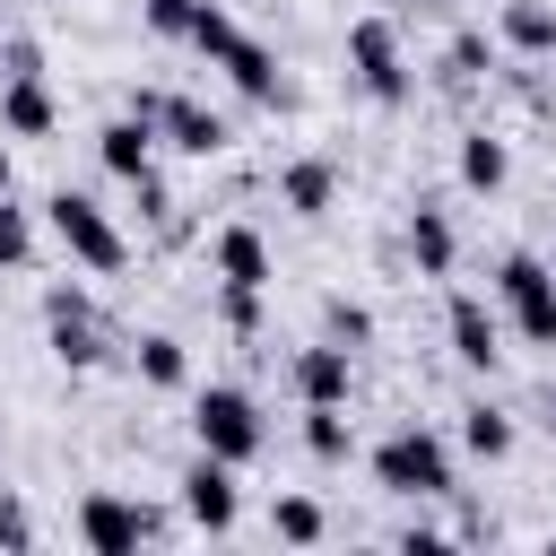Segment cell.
<instances>
[{
  "instance_id": "obj_4",
  "label": "cell",
  "mask_w": 556,
  "mask_h": 556,
  "mask_svg": "<svg viewBox=\"0 0 556 556\" xmlns=\"http://www.w3.org/2000/svg\"><path fill=\"white\" fill-rule=\"evenodd\" d=\"M43 208H52V235L70 243V261H78V269H96V278H113V269H122V252H130V243H122V226H113L87 191H52Z\"/></svg>"
},
{
  "instance_id": "obj_18",
  "label": "cell",
  "mask_w": 556,
  "mask_h": 556,
  "mask_svg": "<svg viewBox=\"0 0 556 556\" xmlns=\"http://www.w3.org/2000/svg\"><path fill=\"white\" fill-rule=\"evenodd\" d=\"M504 43L513 52H556V9L547 0H504Z\"/></svg>"
},
{
  "instance_id": "obj_7",
  "label": "cell",
  "mask_w": 556,
  "mask_h": 556,
  "mask_svg": "<svg viewBox=\"0 0 556 556\" xmlns=\"http://www.w3.org/2000/svg\"><path fill=\"white\" fill-rule=\"evenodd\" d=\"M235 460H217V452H200L191 469H182V513L200 521V530H235Z\"/></svg>"
},
{
  "instance_id": "obj_28",
  "label": "cell",
  "mask_w": 556,
  "mask_h": 556,
  "mask_svg": "<svg viewBox=\"0 0 556 556\" xmlns=\"http://www.w3.org/2000/svg\"><path fill=\"white\" fill-rule=\"evenodd\" d=\"M139 9H148L156 35H191V9H200V0H139Z\"/></svg>"
},
{
  "instance_id": "obj_26",
  "label": "cell",
  "mask_w": 556,
  "mask_h": 556,
  "mask_svg": "<svg viewBox=\"0 0 556 556\" xmlns=\"http://www.w3.org/2000/svg\"><path fill=\"white\" fill-rule=\"evenodd\" d=\"M478 70H486V35H452V52H443V78H452V87H469Z\"/></svg>"
},
{
  "instance_id": "obj_19",
  "label": "cell",
  "mask_w": 556,
  "mask_h": 556,
  "mask_svg": "<svg viewBox=\"0 0 556 556\" xmlns=\"http://www.w3.org/2000/svg\"><path fill=\"white\" fill-rule=\"evenodd\" d=\"M139 374H148L156 391H182V382H191V356H182V339H174V330H148V339H139Z\"/></svg>"
},
{
  "instance_id": "obj_12",
  "label": "cell",
  "mask_w": 556,
  "mask_h": 556,
  "mask_svg": "<svg viewBox=\"0 0 556 556\" xmlns=\"http://www.w3.org/2000/svg\"><path fill=\"white\" fill-rule=\"evenodd\" d=\"M96 156H104V174L139 182V174H148V156H156V122H148V113H122V122H104V130H96Z\"/></svg>"
},
{
  "instance_id": "obj_15",
  "label": "cell",
  "mask_w": 556,
  "mask_h": 556,
  "mask_svg": "<svg viewBox=\"0 0 556 556\" xmlns=\"http://www.w3.org/2000/svg\"><path fill=\"white\" fill-rule=\"evenodd\" d=\"M452 252H460V235H452V217L443 208H408V261L426 269V278H452Z\"/></svg>"
},
{
  "instance_id": "obj_24",
  "label": "cell",
  "mask_w": 556,
  "mask_h": 556,
  "mask_svg": "<svg viewBox=\"0 0 556 556\" xmlns=\"http://www.w3.org/2000/svg\"><path fill=\"white\" fill-rule=\"evenodd\" d=\"M191 43H200L208 61H226V43H235V17H226L217 0H200V9H191Z\"/></svg>"
},
{
  "instance_id": "obj_14",
  "label": "cell",
  "mask_w": 556,
  "mask_h": 556,
  "mask_svg": "<svg viewBox=\"0 0 556 556\" xmlns=\"http://www.w3.org/2000/svg\"><path fill=\"white\" fill-rule=\"evenodd\" d=\"M226 78L252 96V104H287V78H278V52L269 43H252V35H235L226 43Z\"/></svg>"
},
{
  "instance_id": "obj_22",
  "label": "cell",
  "mask_w": 556,
  "mask_h": 556,
  "mask_svg": "<svg viewBox=\"0 0 556 556\" xmlns=\"http://www.w3.org/2000/svg\"><path fill=\"white\" fill-rule=\"evenodd\" d=\"M269 530H278L287 547H313V539H321V504H313V495H278V513H269Z\"/></svg>"
},
{
  "instance_id": "obj_29",
  "label": "cell",
  "mask_w": 556,
  "mask_h": 556,
  "mask_svg": "<svg viewBox=\"0 0 556 556\" xmlns=\"http://www.w3.org/2000/svg\"><path fill=\"white\" fill-rule=\"evenodd\" d=\"M374 321H365V304H330V339H365Z\"/></svg>"
},
{
  "instance_id": "obj_21",
  "label": "cell",
  "mask_w": 556,
  "mask_h": 556,
  "mask_svg": "<svg viewBox=\"0 0 556 556\" xmlns=\"http://www.w3.org/2000/svg\"><path fill=\"white\" fill-rule=\"evenodd\" d=\"M460 182H469V191H504V139L469 130V139H460Z\"/></svg>"
},
{
  "instance_id": "obj_16",
  "label": "cell",
  "mask_w": 556,
  "mask_h": 556,
  "mask_svg": "<svg viewBox=\"0 0 556 556\" xmlns=\"http://www.w3.org/2000/svg\"><path fill=\"white\" fill-rule=\"evenodd\" d=\"M495 339H504V330H495V313H486V304H478V295H452V356H460V365H478V374H486V365H495V356H504V348H495Z\"/></svg>"
},
{
  "instance_id": "obj_2",
  "label": "cell",
  "mask_w": 556,
  "mask_h": 556,
  "mask_svg": "<svg viewBox=\"0 0 556 556\" xmlns=\"http://www.w3.org/2000/svg\"><path fill=\"white\" fill-rule=\"evenodd\" d=\"M374 478L391 495H452V452H443V434L400 426L391 443H374Z\"/></svg>"
},
{
  "instance_id": "obj_23",
  "label": "cell",
  "mask_w": 556,
  "mask_h": 556,
  "mask_svg": "<svg viewBox=\"0 0 556 556\" xmlns=\"http://www.w3.org/2000/svg\"><path fill=\"white\" fill-rule=\"evenodd\" d=\"M304 452L313 460H348V417L339 408H304Z\"/></svg>"
},
{
  "instance_id": "obj_3",
  "label": "cell",
  "mask_w": 556,
  "mask_h": 556,
  "mask_svg": "<svg viewBox=\"0 0 556 556\" xmlns=\"http://www.w3.org/2000/svg\"><path fill=\"white\" fill-rule=\"evenodd\" d=\"M495 295H504V313H513V330H521L530 348H556V269H547L539 252H504Z\"/></svg>"
},
{
  "instance_id": "obj_13",
  "label": "cell",
  "mask_w": 556,
  "mask_h": 556,
  "mask_svg": "<svg viewBox=\"0 0 556 556\" xmlns=\"http://www.w3.org/2000/svg\"><path fill=\"white\" fill-rule=\"evenodd\" d=\"M295 391H304V408H348V339L304 348L295 356Z\"/></svg>"
},
{
  "instance_id": "obj_10",
  "label": "cell",
  "mask_w": 556,
  "mask_h": 556,
  "mask_svg": "<svg viewBox=\"0 0 556 556\" xmlns=\"http://www.w3.org/2000/svg\"><path fill=\"white\" fill-rule=\"evenodd\" d=\"M43 313H52V356H61V365H96V356H104L96 313H87V295H78V287H52V304H43Z\"/></svg>"
},
{
  "instance_id": "obj_8",
  "label": "cell",
  "mask_w": 556,
  "mask_h": 556,
  "mask_svg": "<svg viewBox=\"0 0 556 556\" xmlns=\"http://www.w3.org/2000/svg\"><path fill=\"white\" fill-rule=\"evenodd\" d=\"M148 530H156V521H148L139 504H122V495H87V504H78V539H87L96 556H130Z\"/></svg>"
},
{
  "instance_id": "obj_5",
  "label": "cell",
  "mask_w": 556,
  "mask_h": 556,
  "mask_svg": "<svg viewBox=\"0 0 556 556\" xmlns=\"http://www.w3.org/2000/svg\"><path fill=\"white\" fill-rule=\"evenodd\" d=\"M348 70H356V87H365L374 104H400V96H408V61H400V35H391L382 17H356V26H348Z\"/></svg>"
},
{
  "instance_id": "obj_17",
  "label": "cell",
  "mask_w": 556,
  "mask_h": 556,
  "mask_svg": "<svg viewBox=\"0 0 556 556\" xmlns=\"http://www.w3.org/2000/svg\"><path fill=\"white\" fill-rule=\"evenodd\" d=\"M278 191H287V208H295V217H321V208H330V191H339V165H330V156H304V165H287V174H278Z\"/></svg>"
},
{
  "instance_id": "obj_9",
  "label": "cell",
  "mask_w": 556,
  "mask_h": 556,
  "mask_svg": "<svg viewBox=\"0 0 556 556\" xmlns=\"http://www.w3.org/2000/svg\"><path fill=\"white\" fill-rule=\"evenodd\" d=\"M208 261H217L226 295H261V287H269V243H261V226H226Z\"/></svg>"
},
{
  "instance_id": "obj_1",
  "label": "cell",
  "mask_w": 556,
  "mask_h": 556,
  "mask_svg": "<svg viewBox=\"0 0 556 556\" xmlns=\"http://www.w3.org/2000/svg\"><path fill=\"white\" fill-rule=\"evenodd\" d=\"M191 434H200V452H217V460H252L261 452V408H252V391H235V382H208L200 400H191Z\"/></svg>"
},
{
  "instance_id": "obj_6",
  "label": "cell",
  "mask_w": 556,
  "mask_h": 556,
  "mask_svg": "<svg viewBox=\"0 0 556 556\" xmlns=\"http://www.w3.org/2000/svg\"><path fill=\"white\" fill-rule=\"evenodd\" d=\"M130 113H148V122H156V139H165V148H182V156H217V148H226V122H217L208 104H191V96H139Z\"/></svg>"
},
{
  "instance_id": "obj_27",
  "label": "cell",
  "mask_w": 556,
  "mask_h": 556,
  "mask_svg": "<svg viewBox=\"0 0 556 556\" xmlns=\"http://www.w3.org/2000/svg\"><path fill=\"white\" fill-rule=\"evenodd\" d=\"M0 547H35V521H26V504L0 486Z\"/></svg>"
},
{
  "instance_id": "obj_20",
  "label": "cell",
  "mask_w": 556,
  "mask_h": 556,
  "mask_svg": "<svg viewBox=\"0 0 556 556\" xmlns=\"http://www.w3.org/2000/svg\"><path fill=\"white\" fill-rule=\"evenodd\" d=\"M460 443H469L478 460H504V452H513V417L478 400V408H460Z\"/></svg>"
},
{
  "instance_id": "obj_11",
  "label": "cell",
  "mask_w": 556,
  "mask_h": 556,
  "mask_svg": "<svg viewBox=\"0 0 556 556\" xmlns=\"http://www.w3.org/2000/svg\"><path fill=\"white\" fill-rule=\"evenodd\" d=\"M52 113H61V104H52L43 70H17V78L0 87V130H9V139H43V130H52Z\"/></svg>"
},
{
  "instance_id": "obj_30",
  "label": "cell",
  "mask_w": 556,
  "mask_h": 556,
  "mask_svg": "<svg viewBox=\"0 0 556 556\" xmlns=\"http://www.w3.org/2000/svg\"><path fill=\"white\" fill-rule=\"evenodd\" d=\"M0 191H9V148H0Z\"/></svg>"
},
{
  "instance_id": "obj_25",
  "label": "cell",
  "mask_w": 556,
  "mask_h": 556,
  "mask_svg": "<svg viewBox=\"0 0 556 556\" xmlns=\"http://www.w3.org/2000/svg\"><path fill=\"white\" fill-rule=\"evenodd\" d=\"M26 252H35V226H26V208H17V200H9V191H0V261H9V269H17V261H26Z\"/></svg>"
}]
</instances>
